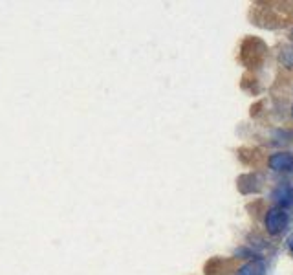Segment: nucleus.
I'll list each match as a JSON object with an SVG mask.
<instances>
[{"mask_svg": "<svg viewBox=\"0 0 293 275\" xmlns=\"http://www.w3.org/2000/svg\"><path fill=\"white\" fill-rule=\"evenodd\" d=\"M288 213L282 208H271L266 213V230L270 235H281L282 231L286 230L288 226Z\"/></svg>", "mask_w": 293, "mask_h": 275, "instance_id": "f257e3e1", "label": "nucleus"}, {"mask_svg": "<svg viewBox=\"0 0 293 275\" xmlns=\"http://www.w3.org/2000/svg\"><path fill=\"white\" fill-rule=\"evenodd\" d=\"M268 163L273 171H293V156L290 152H275L270 156Z\"/></svg>", "mask_w": 293, "mask_h": 275, "instance_id": "f03ea898", "label": "nucleus"}, {"mask_svg": "<svg viewBox=\"0 0 293 275\" xmlns=\"http://www.w3.org/2000/svg\"><path fill=\"white\" fill-rule=\"evenodd\" d=\"M271 198L279 204V208H288V206H292L293 204V189L292 186H288V184H282V186L275 187L273 193H271Z\"/></svg>", "mask_w": 293, "mask_h": 275, "instance_id": "7ed1b4c3", "label": "nucleus"}, {"mask_svg": "<svg viewBox=\"0 0 293 275\" xmlns=\"http://www.w3.org/2000/svg\"><path fill=\"white\" fill-rule=\"evenodd\" d=\"M237 275H264V264L260 261H253V263L244 264L242 268L238 270Z\"/></svg>", "mask_w": 293, "mask_h": 275, "instance_id": "20e7f679", "label": "nucleus"}, {"mask_svg": "<svg viewBox=\"0 0 293 275\" xmlns=\"http://www.w3.org/2000/svg\"><path fill=\"white\" fill-rule=\"evenodd\" d=\"M290 39H292V40H293V29H292V33H290Z\"/></svg>", "mask_w": 293, "mask_h": 275, "instance_id": "39448f33", "label": "nucleus"}, {"mask_svg": "<svg viewBox=\"0 0 293 275\" xmlns=\"http://www.w3.org/2000/svg\"><path fill=\"white\" fill-rule=\"evenodd\" d=\"M292 116H293V108H292Z\"/></svg>", "mask_w": 293, "mask_h": 275, "instance_id": "423d86ee", "label": "nucleus"}]
</instances>
